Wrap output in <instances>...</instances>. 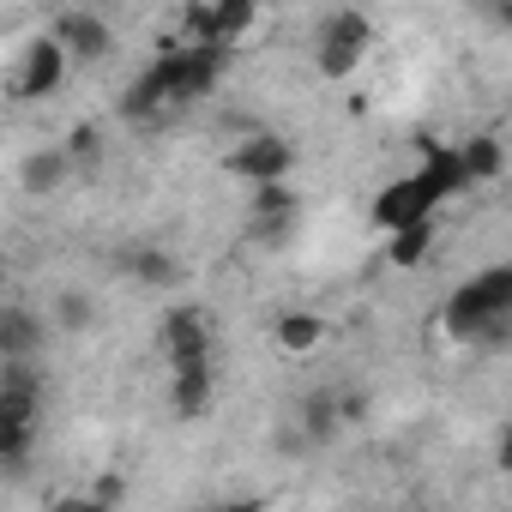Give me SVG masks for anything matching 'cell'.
I'll use <instances>...</instances> for the list:
<instances>
[{
  "label": "cell",
  "mask_w": 512,
  "mask_h": 512,
  "mask_svg": "<svg viewBox=\"0 0 512 512\" xmlns=\"http://www.w3.org/2000/svg\"><path fill=\"white\" fill-rule=\"evenodd\" d=\"M428 247H434V217H422V223H410V229H392L386 260H392L398 272H410V266H422V260H428Z\"/></svg>",
  "instance_id": "cell-11"
},
{
  "label": "cell",
  "mask_w": 512,
  "mask_h": 512,
  "mask_svg": "<svg viewBox=\"0 0 512 512\" xmlns=\"http://www.w3.org/2000/svg\"><path fill=\"white\" fill-rule=\"evenodd\" d=\"M434 205H440V193L422 181V175H398L380 199H374V223L392 235V229H410V223H422V217H434Z\"/></svg>",
  "instance_id": "cell-4"
},
{
  "label": "cell",
  "mask_w": 512,
  "mask_h": 512,
  "mask_svg": "<svg viewBox=\"0 0 512 512\" xmlns=\"http://www.w3.org/2000/svg\"><path fill=\"white\" fill-rule=\"evenodd\" d=\"M163 356L169 362H211V326L193 308L163 314Z\"/></svg>",
  "instance_id": "cell-7"
},
{
  "label": "cell",
  "mask_w": 512,
  "mask_h": 512,
  "mask_svg": "<svg viewBox=\"0 0 512 512\" xmlns=\"http://www.w3.org/2000/svg\"><path fill=\"white\" fill-rule=\"evenodd\" d=\"M55 37L67 43V55H79V61H97L103 49H109V31H103V19L97 13H67L61 25H55Z\"/></svg>",
  "instance_id": "cell-9"
},
{
  "label": "cell",
  "mask_w": 512,
  "mask_h": 512,
  "mask_svg": "<svg viewBox=\"0 0 512 512\" xmlns=\"http://www.w3.org/2000/svg\"><path fill=\"white\" fill-rule=\"evenodd\" d=\"M500 470H512V428L500 434Z\"/></svg>",
  "instance_id": "cell-21"
},
{
  "label": "cell",
  "mask_w": 512,
  "mask_h": 512,
  "mask_svg": "<svg viewBox=\"0 0 512 512\" xmlns=\"http://www.w3.org/2000/svg\"><path fill=\"white\" fill-rule=\"evenodd\" d=\"M290 163H296V151H290V139H278V133H260L253 127L235 151H229V169L241 175V181H253V187H266V181H290Z\"/></svg>",
  "instance_id": "cell-3"
},
{
  "label": "cell",
  "mask_w": 512,
  "mask_h": 512,
  "mask_svg": "<svg viewBox=\"0 0 512 512\" xmlns=\"http://www.w3.org/2000/svg\"><path fill=\"white\" fill-rule=\"evenodd\" d=\"M338 422H344L338 392H320V398H308V404H302V428H308V440H332V434H338Z\"/></svg>",
  "instance_id": "cell-14"
},
{
  "label": "cell",
  "mask_w": 512,
  "mask_h": 512,
  "mask_svg": "<svg viewBox=\"0 0 512 512\" xmlns=\"http://www.w3.org/2000/svg\"><path fill=\"white\" fill-rule=\"evenodd\" d=\"M211 404V362H175V416H205Z\"/></svg>",
  "instance_id": "cell-10"
},
{
  "label": "cell",
  "mask_w": 512,
  "mask_h": 512,
  "mask_svg": "<svg viewBox=\"0 0 512 512\" xmlns=\"http://www.w3.org/2000/svg\"><path fill=\"white\" fill-rule=\"evenodd\" d=\"M133 278H145V284H175V278H181V266L169 260V253L145 247V253H133Z\"/></svg>",
  "instance_id": "cell-18"
},
{
  "label": "cell",
  "mask_w": 512,
  "mask_h": 512,
  "mask_svg": "<svg viewBox=\"0 0 512 512\" xmlns=\"http://www.w3.org/2000/svg\"><path fill=\"white\" fill-rule=\"evenodd\" d=\"M290 217H296V193H290V181H266V187H253V223H260V235L272 241V235H284L290 229Z\"/></svg>",
  "instance_id": "cell-8"
},
{
  "label": "cell",
  "mask_w": 512,
  "mask_h": 512,
  "mask_svg": "<svg viewBox=\"0 0 512 512\" xmlns=\"http://www.w3.org/2000/svg\"><path fill=\"white\" fill-rule=\"evenodd\" d=\"M320 338H326V320H320V314H308V308H296V314H284V320H278V350H290V356H308Z\"/></svg>",
  "instance_id": "cell-12"
},
{
  "label": "cell",
  "mask_w": 512,
  "mask_h": 512,
  "mask_svg": "<svg viewBox=\"0 0 512 512\" xmlns=\"http://www.w3.org/2000/svg\"><path fill=\"white\" fill-rule=\"evenodd\" d=\"M362 49H368V19L362 13H332L320 25V73L326 79H344L362 61Z\"/></svg>",
  "instance_id": "cell-5"
},
{
  "label": "cell",
  "mask_w": 512,
  "mask_h": 512,
  "mask_svg": "<svg viewBox=\"0 0 512 512\" xmlns=\"http://www.w3.org/2000/svg\"><path fill=\"white\" fill-rule=\"evenodd\" d=\"M416 175H422L440 199H452L458 187H470V175H464V157H458V151H428V163H422Z\"/></svg>",
  "instance_id": "cell-13"
},
{
  "label": "cell",
  "mask_w": 512,
  "mask_h": 512,
  "mask_svg": "<svg viewBox=\"0 0 512 512\" xmlns=\"http://www.w3.org/2000/svg\"><path fill=\"white\" fill-rule=\"evenodd\" d=\"M67 157H73V163H97V157H103V139H97V127H73V139H67Z\"/></svg>",
  "instance_id": "cell-19"
},
{
  "label": "cell",
  "mask_w": 512,
  "mask_h": 512,
  "mask_svg": "<svg viewBox=\"0 0 512 512\" xmlns=\"http://www.w3.org/2000/svg\"><path fill=\"white\" fill-rule=\"evenodd\" d=\"M458 157H464V175H470V181H494V175H500V145H494V139H470Z\"/></svg>",
  "instance_id": "cell-17"
},
{
  "label": "cell",
  "mask_w": 512,
  "mask_h": 512,
  "mask_svg": "<svg viewBox=\"0 0 512 512\" xmlns=\"http://www.w3.org/2000/svg\"><path fill=\"white\" fill-rule=\"evenodd\" d=\"M73 169V157L67 151H37L31 163H25V187L31 193H43V187H61V175Z\"/></svg>",
  "instance_id": "cell-16"
},
{
  "label": "cell",
  "mask_w": 512,
  "mask_h": 512,
  "mask_svg": "<svg viewBox=\"0 0 512 512\" xmlns=\"http://www.w3.org/2000/svg\"><path fill=\"white\" fill-rule=\"evenodd\" d=\"M500 19H506V25H512V0H506V7H500Z\"/></svg>",
  "instance_id": "cell-22"
},
{
  "label": "cell",
  "mask_w": 512,
  "mask_h": 512,
  "mask_svg": "<svg viewBox=\"0 0 512 512\" xmlns=\"http://www.w3.org/2000/svg\"><path fill=\"white\" fill-rule=\"evenodd\" d=\"M253 19H260V0H193V7H187V37L235 49L253 31Z\"/></svg>",
  "instance_id": "cell-2"
},
{
  "label": "cell",
  "mask_w": 512,
  "mask_h": 512,
  "mask_svg": "<svg viewBox=\"0 0 512 512\" xmlns=\"http://www.w3.org/2000/svg\"><path fill=\"white\" fill-rule=\"evenodd\" d=\"M61 73H67V43L61 37H37L31 55H25V73L13 85V97H49L61 85Z\"/></svg>",
  "instance_id": "cell-6"
},
{
  "label": "cell",
  "mask_w": 512,
  "mask_h": 512,
  "mask_svg": "<svg viewBox=\"0 0 512 512\" xmlns=\"http://www.w3.org/2000/svg\"><path fill=\"white\" fill-rule=\"evenodd\" d=\"M55 320H61L67 332H85V326H91V302H85V296H61V302H55Z\"/></svg>",
  "instance_id": "cell-20"
},
{
  "label": "cell",
  "mask_w": 512,
  "mask_h": 512,
  "mask_svg": "<svg viewBox=\"0 0 512 512\" xmlns=\"http://www.w3.org/2000/svg\"><path fill=\"white\" fill-rule=\"evenodd\" d=\"M37 338H43V326L25 308H7V320H0V350H7V356H31Z\"/></svg>",
  "instance_id": "cell-15"
},
{
  "label": "cell",
  "mask_w": 512,
  "mask_h": 512,
  "mask_svg": "<svg viewBox=\"0 0 512 512\" xmlns=\"http://www.w3.org/2000/svg\"><path fill=\"white\" fill-rule=\"evenodd\" d=\"M512 320V260L506 266H488L482 278H470L452 302H446V326L458 332V338H482V332H494V326H506Z\"/></svg>",
  "instance_id": "cell-1"
}]
</instances>
